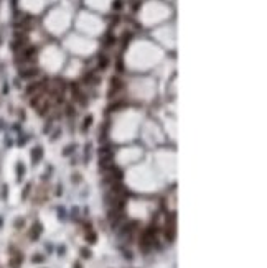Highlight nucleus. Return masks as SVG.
Here are the masks:
<instances>
[{"instance_id": "423d86ee", "label": "nucleus", "mask_w": 267, "mask_h": 268, "mask_svg": "<svg viewBox=\"0 0 267 268\" xmlns=\"http://www.w3.org/2000/svg\"><path fill=\"white\" fill-rule=\"evenodd\" d=\"M74 150V145H69V146H66L64 148V152H63V155L64 156H68V155H71V152Z\"/></svg>"}, {"instance_id": "f257e3e1", "label": "nucleus", "mask_w": 267, "mask_h": 268, "mask_svg": "<svg viewBox=\"0 0 267 268\" xmlns=\"http://www.w3.org/2000/svg\"><path fill=\"white\" fill-rule=\"evenodd\" d=\"M121 87H122V81H121V79H119V78H112V79H110V91H109V95H112V92L115 94V92H117Z\"/></svg>"}, {"instance_id": "0eeeda50", "label": "nucleus", "mask_w": 267, "mask_h": 268, "mask_svg": "<svg viewBox=\"0 0 267 268\" xmlns=\"http://www.w3.org/2000/svg\"><path fill=\"white\" fill-rule=\"evenodd\" d=\"M68 115H73V107H68Z\"/></svg>"}, {"instance_id": "7ed1b4c3", "label": "nucleus", "mask_w": 267, "mask_h": 268, "mask_svg": "<svg viewBox=\"0 0 267 268\" xmlns=\"http://www.w3.org/2000/svg\"><path fill=\"white\" fill-rule=\"evenodd\" d=\"M91 124H93V115H89V117H86V119H84V124H82V130H88Z\"/></svg>"}, {"instance_id": "f03ea898", "label": "nucleus", "mask_w": 267, "mask_h": 268, "mask_svg": "<svg viewBox=\"0 0 267 268\" xmlns=\"http://www.w3.org/2000/svg\"><path fill=\"white\" fill-rule=\"evenodd\" d=\"M41 152H43V150L40 148V146H36V148L32 152V153H33V155H32V158H33V163H38L40 160H41V156H43V153H41Z\"/></svg>"}, {"instance_id": "39448f33", "label": "nucleus", "mask_w": 267, "mask_h": 268, "mask_svg": "<svg viewBox=\"0 0 267 268\" xmlns=\"http://www.w3.org/2000/svg\"><path fill=\"white\" fill-rule=\"evenodd\" d=\"M112 8H114L115 12H119L122 8V2H121V0H115L114 4H112Z\"/></svg>"}, {"instance_id": "20e7f679", "label": "nucleus", "mask_w": 267, "mask_h": 268, "mask_svg": "<svg viewBox=\"0 0 267 268\" xmlns=\"http://www.w3.org/2000/svg\"><path fill=\"white\" fill-rule=\"evenodd\" d=\"M107 64H109V59H107L106 56H102L99 59V67H102V69H104V67H107Z\"/></svg>"}]
</instances>
